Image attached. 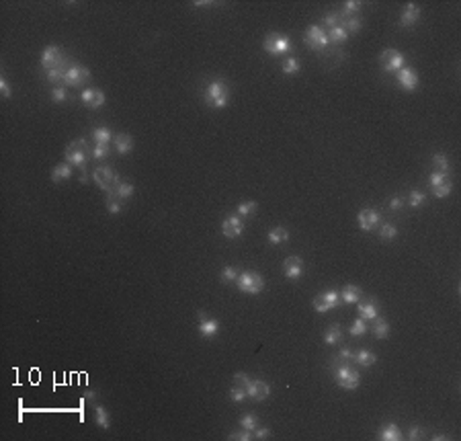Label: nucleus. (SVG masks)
<instances>
[{"instance_id":"f03ea898","label":"nucleus","mask_w":461,"mask_h":441,"mask_svg":"<svg viewBox=\"0 0 461 441\" xmlns=\"http://www.w3.org/2000/svg\"><path fill=\"white\" fill-rule=\"evenodd\" d=\"M66 162L76 166V168H80V171L87 168V162H89V144H87V140L78 138V140L68 144V148H66Z\"/></svg>"},{"instance_id":"a878e982","label":"nucleus","mask_w":461,"mask_h":441,"mask_svg":"<svg viewBox=\"0 0 461 441\" xmlns=\"http://www.w3.org/2000/svg\"><path fill=\"white\" fill-rule=\"evenodd\" d=\"M267 238L271 244H283L289 240V230L283 228V226H277V228H273L269 234H267Z\"/></svg>"},{"instance_id":"f704fd0d","label":"nucleus","mask_w":461,"mask_h":441,"mask_svg":"<svg viewBox=\"0 0 461 441\" xmlns=\"http://www.w3.org/2000/svg\"><path fill=\"white\" fill-rule=\"evenodd\" d=\"M373 334L377 336V338H387L389 334V325H387V320L383 318H375V325H373Z\"/></svg>"},{"instance_id":"412c9836","label":"nucleus","mask_w":461,"mask_h":441,"mask_svg":"<svg viewBox=\"0 0 461 441\" xmlns=\"http://www.w3.org/2000/svg\"><path fill=\"white\" fill-rule=\"evenodd\" d=\"M133 138L129 133H117V138H115V150H117V154H129V152L133 150Z\"/></svg>"},{"instance_id":"4be33fe9","label":"nucleus","mask_w":461,"mask_h":441,"mask_svg":"<svg viewBox=\"0 0 461 441\" xmlns=\"http://www.w3.org/2000/svg\"><path fill=\"white\" fill-rule=\"evenodd\" d=\"M70 177H72V164H68V162H60L58 166H54V171H51V181L54 183L68 181Z\"/></svg>"},{"instance_id":"13d9d810","label":"nucleus","mask_w":461,"mask_h":441,"mask_svg":"<svg viewBox=\"0 0 461 441\" xmlns=\"http://www.w3.org/2000/svg\"><path fill=\"white\" fill-rule=\"evenodd\" d=\"M402 208H404V199H402V197H391V199H389V210L398 212V210H402Z\"/></svg>"},{"instance_id":"9b49d317","label":"nucleus","mask_w":461,"mask_h":441,"mask_svg":"<svg viewBox=\"0 0 461 441\" xmlns=\"http://www.w3.org/2000/svg\"><path fill=\"white\" fill-rule=\"evenodd\" d=\"M340 304V294L338 292H324V294H320L316 300H314V310L318 312V314H326L328 310H332V308H336Z\"/></svg>"},{"instance_id":"423d86ee","label":"nucleus","mask_w":461,"mask_h":441,"mask_svg":"<svg viewBox=\"0 0 461 441\" xmlns=\"http://www.w3.org/2000/svg\"><path fill=\"white\" fill-rule=\"evenodd\" d=\"M303 41H305V45L310 47V49H314V52H324V49H326V47L330 45L326 31H324L320 25H312V27H307L305 35H303Z\"/></svg>"},{"instance_id":"a19ab883","label":"nucleus","mask_w":461,"mask_h":441,"mask_svg":"<svg viewBox=\"0 0 461 441\" xmlns=\"http://www.w3.org/2000/svg\"><path fill=\"white\" fill-rule=\"evenodd\" d=\"M343 27L347 29V33H357L363 27V21L359 16H349V19H343Z\"/></svg>"},{"instance_id":"20e7f679","label":"nucleus","mask_w":461,"mask_h":441,"mask_svg":"<svg viewBox=\"0 0 461 441\" xmlns=\"http://www.w3.org/2000/svg\"><path fill=\"white\" fill-rule=\"evenodd\" d=\"M92 181L96 183V187H100L102 191H113L119 183H121V179H119V175L113 171L111 166H96L94 171H92Z\"/></svg>"},{"instance_id":"49530a36","label":"nucleus","mask_w":461,"mask_h":441,"mask_svg":"<svg viewBox=\"0 0 461 441\" xmlns=\"http://www.w3.org/2000/svg\"><path fill=\"white\" fill-rule=\"evenodd\" d=\"M230 398H232V402H242V400H246V388L232 386V390H230Z\"/></svg>"},{"instance_id":"7ed1b4c3","label":"nucleus","mask_w":461,"mask_h":441,"mask_svg":"<svg viewBox=\"0 0 461 441\" xmlns=\"http://www.w3.org/2000/svg\"><path fill=\"white\" fill-rule=\"evenodd\" d=\"M236 285L238 290L242 294H248V296H256L265 290V279L261 273H256V271H244V273H238L236 277Z\"/></svg>"},{"instance_id":"1a4fd4ad","label":"nucleus","mask_w":461,"mask_h":441,"mask_svg":"<svg viewBox=\"0 0 461 441\" xmlns=\"http://www.w3.org/2000/svg\"><path fill=\"white\" fill-rule=\"evenodd\" d=\"M404 54L402 52H398V49H394V47H387V49H383L381 52V56H379V62H381V68L385 72H398L400 68H404Z\"/></svg>"},{"instance_id":"680f3d73","label":"nucleus","mask_w":461,"mask_h":441,"mask_svg":"<svg viewBox=\"0 0 461 441\" xmlns=\"http://www.w3.org/2000/svg\"><path fill=\"white\" fill-rule=\"evenodd\" d=\"M433 439H435V441H441V439H449V437H447V435H443V433H439V435H435Z\"/></svg>"},{"instance_id":"5701e85b","label":"nucleus","mask_w":461,"mask_h":441,"mask_svg":"<svg viewBox=\"0 0 461 441\" xmlns=\"http://www.w3.org/2000/svg\"><path fill=\"white\" fill-rule=\"evenodd\" d=\"M353 361L359 363V365H363V367H369V365H373L375 361H377V357H375V353L369 351V349H359L353 355Z\"/></svg>"},{"instance_id":"9d476101","label":"nucleus","mask_w":461,"mask_h":441,"mask_svg":"<svg viewBox=\"0 0 461 441\" xmlns=\"http://www.w3.org/2000/svg\"><path fill=\"white\" fill-rule=\"evenodd\" d=\"M41 66L45 68V72L62 68L64 66V52L58 45H47L41 52Z\"/></svg>"},{"instance_id":"3c124183","label":"nucleus","mask_w":461,"mask_h":441,"mask_svg":"<svg viewBox=\"0 0 461 441\" xmlns=\"http://www.w3.org/2000/svg\"><path fill=\"white\" fill-rule=\"evenodd\" d=\"M445 181H449L447 179V175L445 173H431V177H429V183H431V187H437V185H441V183H445Z\"/></svg>"},{"instance_id":"b1692460","label":"nucleus","mask_w":461,"mask_h":441,"mask_svg":"<svg viewBox=\"0 0 461 441\" xmlns=\"http://www.w3.org/2000/svg\"><path fill=\"white\" fill-rule=\"evenodd\" d=\"M343 341V329L338 325H330L326 331H324V343L326 345H336Z\"/></svg>"},{"instance_id":"5fc2aeb1","label":"nucleus","mask_w":461,"mask_h":441,"mask_svg":"<svg viewBox=\"0 0 461 441\" xmlns=\"http://www.w3.org/2000/svg\"><path fill=\"white\" fill-rule=\"evenodd\" d=\"M0 95H2L4 99H8L10 95H12V91H10V84H8V80L2 76L0 78Z\"/></svg>"},{"instance_id":"58836bf2","label":"nucleus","mask_w":461,"mask_h":441,"mask_svg":"<svg viewBox=\"0 0 461 441\" xmlns=\"http://www.w3.org/2000/svg\"><path fill=\"white\" fill-rule=\"evenodd\" d=\"M240 427H242V429H248V431H254L256 427H259V419H256L254 413H246V415H242V419H240Z\"/></svg>"},{"instance_id":"6e6d98bb","label":"nucleus","mask_w":461,"mask_h":441,"mask_svg":"<svg viewBox=\"0 0 461 441\" xmlns=\"http://www.w3.org/2000/svg\"><path fill=\"white\" fill-rule=\"evenodd\" d=\"M248 382H250V378H248L246 374H236V376H234V386L246 388V386H248Z\"/></svg>"},{"instance_id":"603ef678","label":"nucleus","mask_w":461,"mask_h":441,"mask_svg":"<svg viewBox=\"0 0 461 441\" xmlns=\"http://www.w3.org/2000/svg\"><path fill=\"white\" fill-rule=\"evenodd\" d=\"M324 25H328L332 29L336 25H343V19H340L338 14H326V16H324Z\"/></svg>"},{"instance_id":"bb28decb","label":"nucleus","mask_w":461,"mask_h":441,"mask_svg":"<svg viewBox=\"0 0 461 441\" xmlns=\"http://www.w3.org/2000/svg\"><path fill=\"white\" fill-rule=\"evenodd\" d=\"M359 318H363V320H375L377 318V306H375L373 300H369L365 304H359Z\"/></svg>"},{"instance_id":"473e14b6","label":"nucleus","mask_w":461,"mask_h":441,"mask_svg":"<svg viewBox=\"0 0 461 441\" xmlns=\"http://www.w3.org/2000/svg\"><path fill=\"white\" fill-rule=\"evenodd\" d=\"M256 208H259V206H256V201H240V203H238V206H236V212H238V216H240V218H248V216H252L254 212H256Z\"/></svg>"},{"instance_id":"aec40b11","label":"nucleus","mask_w":461,"mask_h":441,"mask_svg":"<svg viewBox=\"0 0 461 441\" xmlns=\"http://www.w3.org/2000/svg\"><path fill=\"white\" fill-rule=\"evenodd\" d=\"M377 437L381 441H400L404 435H402V431H400V427L396 425V423H385V425L379 429Z\"/></svg>"},{"instance_id":"4c0bfd02","label":"nucleus","mask_w":461,"mask_h":441,"mask_svg":"<svg viewBox=\"0 0 461 441\" xmlns=\"http://www.w3.org/2000/svg\"><path fill=\"white\" fill-rule=\"evenodd\" d=\"M398 236V228L396 226H391V224H381V228H379V238L381 240H385V242H389V240H394Z\"/></svg>"},{"instance_id":"bf43d9fd","label":"nucleus","mask_w":461,"mask_h":441,"mask_svg":"<svg viewBox=\"0 0 461 441\" xmlns=\"http://www.w3.org/2000/svg\"><path fill=\"white\" fill-rule=\"evenodd\" d=\"M353 355H355V353H353L351 349H347V347H345V349H340L338 359H340V361H353Z\"/></svg>"},{"instance_id":"6e6552de","label":"nucleus","mask_w":461,"mask_h":441,"mask_svg":"<svg viewBox=\"0 0 461 441\" xmlns=\"http://www.w3.org/2000/svg\"><path fill=\"white\" fill-rule=\"evenodd\" d=\"M87 80H91V70L89 68H84L80 64H72V66H68L66 68V76H64V84L66 87H82Z\"/></svg>"},{"instance_id":"8fccbe9b","label":"nucleus","mask_w":461,"mask_h":441,"mask_svg":"<svg viewBox=\"0 0 461 441\" xmlns=\"http://www.w3.org/2000/svg\"><path fill=\"white\" fill-rule=\"evenodd\" d=\"M51 99L56 101V103H64V101L68 99V91L64 87H56V89H51Z\"/></svg>"},{"instance_id":"c85d7f7f","label":"nucleus","mask_w":461,"mask_h":441,"mask_svg":"<svg viewBox=\"0 0 461 441\" xmlns=\"http://www.w3.org/2000/svg\"><path fill=\"white\" fill-rule=\"evenodd\" d=\"M433 166H435L437 173L449 175V171H451V162H449V158H447L445 154H443V152H437V154H433Z\"/></svg>"},{"instance_id":"c756f323","label":"nucleus","mask_w":461,"mask_h":441,"mask_svg":"<svg viewBox=\"0 0 461 441\" xmlns=\"http://www.w3.org/2000/svg\"><path fill=\"white\" fill-rule=\"evenodd\" d=\"M105 206H107V212H109V214H121V210H123V199H119L115 191H109V193H107V199H105Z\"/></svg>"},{"instance_id":"ddd939ff","label":"nucleus","mask_w":461,"mask_h":441,"mask_svg":"<svg viewBox=\"0 0 461 441\" xmlns=\"http://www.w3.org/2000/svg\"><path fill=\"white\" fill-rule=\"evenodd\" d=\"M357 222H359V228H361L363 232H371L379 226V214L371 210V208H365L357 214Z\"/></svg>"},{"instance_id":"c03bdc74","label":"nucleus","mask_w":461,"mask_h":441,"mask_svg":"<svg viewBox=\"0 0 461 441\" xmlns=\"http://www.w3.org/2000/svg\"><path fill=\"white\" fill-rule=\"evenodd\" d=\"M363 4L359 2V0H349V2H345V8H343V16L345 19H349V16H353L359 8H361Z\"/></svg>"},{"instance_id":"79ce46f5","label":"nucleus","mask_w":461,"mask_h":441,"mask_svg":"<svg viewBox=\"0 0 461 441\" xmlns=\"http://www.w3.org/2000/svg\"><path fill=\"white\" fill-rule=\"evenodd\" d=\"M353 336H363L367 332V325H365V320L363 318H357L353 325H351V331H349Z\"/></svg>"},{"instance_id":"39448f33","label":"nucleus","mask_w":461,"mask_h":441,"mask_svg":"<svg viewBox=\"0 0 461 441\" xmlns=\"http://www.w3.org/2000/svg\"><path fill=\"white\" fill-rule=\"evenodd\" d=\"M263 47L271 56H283L291 49V39L287 35H281V33H269L263 41Z\"/></svg>"},{"instance_id":"e433bc0d","label":"nucleus","mask_w":461,"mask_h":441,"mask_svg":"<svg viewBox=\"0 0 461 441\" xmlns=\"http://www.w3.org/2000/svg\"><path fill=\"white\" fill-rule=\"evenodd\" d=\"M451 191H453L451 181H445V183L437 185V187H433V195H435L437 199H445V197H449V195H451Z\"/></svg>"},{"instance_id":"72a5a7b5","label":"nucleus","mask_w":461,"mask_h":441,"mask_svg":"<svg viewBox=\"0 0 461 441\" xmlns=\"http://www.w3.org/2000/svg\"><path fill=\"white\" fill-rule=\"evenodd\" d=\"M281 68H283V72H285V74H297V72L301 70V64H299V60H297V58L289 56V58H285V60H283Z\"/></svg>"},{"instance_id":"7c9ffc66","label":"nucleus","mask_w":461,"mask_h":441,"mask_svg":"<svg viewBox=\"0 0 461 441\" xmlns=\"http://www.w3.org/2000/svg\"><path fill=\"white\" fill-rule=\"evenodd\" d=\"M328 41L330 43H343V41H347V37H349V33H347V29L343 27V25H336V27H332L328 33Z\"/></svg>"},{"instance_id":"a211bd4d","label":"nucleus","mask_w":461,"mask_h":441,"mask_svg":"<svg viewBox=\"0 0 461 441\" xmlns=\"http://www.w3.org/2000/svg\"><path fill=\"white\" fill-rule=\"evenodd\" d=\"M283 273L287 279H299L303 275V261L299 257H289L283 263Z\"/></svg>"},{"instance_id":"f8f14e48","label":"nucleus","mask_w":461,"mask_h":441,"mask_svg":"<svg viewBox=\"0 0 461 441\" xmlns=\"http://www.w3.org/2000/svg\"><path fill=\"white\" fill-rule=\"evenodd\" d=\"M244 232V222L240 216H226L224 222H221V234L226 238H238Z\"/></svg>"},{"instance_id":"6ab92c4d","label":"nucleus","mask_w":461,"mask_h":441,"mask_svg":"<svg viewBox=\"0 0 461 441\" xmlns=\"http://www.w3.org/2000/svg\"><path fill=\"white\" fill-rule=\"evenodd\" d=\"M418 19H420V8H418V4H406V8L402 10V14H400V25L402 27H414L416 23H418Z\"/></svg>"},{"instance_id":"393cba45","label":"nucleus","mask_w":461,"mask_h":441,"mask_svg":"<svg viewBox=\"0 0 461 441\" xmlns=\"http://www.w3.org/2000/svg\"><path fill=\"white\" fill-rule=\"evenodd\" d=\"M94 423H96V427H100V429H109L111 427V419H109V413H107V409L105 406H98V404H94Z\"/></svg>"},{"instance_id":"2eb2a0df","label":"nucleus","mask_w":461,"mask_h":441,"mask_svg":"<svg viewBox=\"0 0 461 441\" xmlns=\"http://www.w3.org/2000/svg\"><path fill=\"white\" fill-rule=\"evenodd\" d=\"M271 394V386L263 380H250L246 386V396L252 400H265Z\"/></svg>"},{"instance_id":"09e8293b","label":"nucleus","mask_w":461,"mask_h":441,"mask_svg":"<svg viewBox=\"0 0 461 441\" xmlns=\"http://www.w3.org/2000/svg\"><path fill=\"white\" fill-rule=\"evenodd\" d=\"M64 76H66V68H64V66L47 72V80H49V82H64Z\"/></svg>"},{"instance_id":"4d7b16f0","label":"nucleus","mask_w":461,"mask_h":441,"mask_svg":"<svg viewBox=\"0 0 461 441\" xmlns=\"http://www.w3.org/2000/svg\"><path fill=\"white\" fill-rule=\"evenodd\" d=\"M422 435H424L422 427H412V429H410V433H408V439L410 441H416V439H422Z\"/></svg>"},{"instance_id":"a18cd8bd","label":"nucleus","mask_w":461,"mask_h":441,"mask_svg":"<svg viewBox=\"0 0 461 441\" xmlns=\"http://www.w3.org/2000/svg\"><path fill=\"white\" fill-rule=\"evenodd\" d=\"M228 439H232V441H250V439H254V435H252V431L242 429V431H234V433H230V435H228Z\"/></svg>"},{"instance_id":"c9c22d12","label":"nucleus","mask_w":461,"mask_h":441,"mask_svg":"<svg viewBox=\"0 0 461 441\" xmlns=\"http://www.w3.org/2000/svg\"><path fill=\"white\" fill-rule=\"evenodd\" d=\"M113 191L117 193V197H119V199H129V197L133 195V191H135V189H133V185H131V183L121 181V183H119Z\"/></svg>"},{"instance_id":"de8ad7c7","label":"nucleus","mask_w":461,"mask_h":441,"mask_svg":"<svg viewBox=\"0 0 461 441\" xmlns=\"http://www.w3.org/2000/svg\"><path fill=\"white\" fill-rule=\"evenodd\" d=\"M107 154H109V144H94V148H92V158L102 160V158H107Z\"/></svg>"},{"instance_id":"864d4df0","label":"nucleus","mask_w":461,"mask_h":441,"mask_svg":"<svg viewBox=\"0 0 461 441\" xmlns=\"http://www.w3.org/2000/svg\"><path fill=\"white\" fill-rule=\"evenodd\" d=\"M252 435H254V439H269L271 437V429L269 427H256L254 431H252Z\"/></svg>"},{"instance_id":"f3484780","label":"nucleus","mask_w":461,"mask_h":441,"mask_svg":"<svg viewBox=\"0 0 461 441\" xmlns=\"http://www.w3.org/2000/svg\"><path fill=\"white\" fill-rule=\"evenodd\" d=\"M199 332L205 336V338H211L219 332V322L215 318H209L205 312H199Z\"/></svg>"},{"instance_id":"052dcab7","label":"nucleus","mask_w":461,"mask_h":441,"mask_svg":"<svg viewBox=\"0 0 461 441\" xmlns=\"http://www.w3.org/2000/svg\"><path fill=\"white\" fill-rule=\"evenodd\" d=\"M84 400L94 404V400H96V392H92V390H87V392H84Z\"/></svg>"},{"instance_id":"2f4dec72","label":"nucleus","mask_w":461,"mask_h":441,"mask_svg":"<svg viewBox=\"0 0 461 441\" xmlns=\"http://www.w3.org/2000/svg\"><path fill=\"white\" fill-rule=\"evenodd\" d=\"M92 140L94 144H109L113 140V133L109 127H94L92 129Z\"/></svg>"},{"instance_id":"ea45409f","label":"nucleus","mask_w":461,"mask_h":441,"mask_svg":"<svg viewBox=\"0 0 461 441\" xmlns=\"http://www.w3.org/2000/svg\"><path fill=\"white\" fill-rule=\"evenodd\" d=\"M424 199H426V195H424L422 191L412 189V191H410V195H408V206L416 210V208H420L422 203H424Z\"/></svg>"},{"instance_id":"37998d69","label":"nucleus","mask_w":461,"mask_h":441,"mask_svg":"<svg viewBox=\"0 0 461 441\" xmlns=\"http://www.w3.org/2000/svg\"><path fill=\"white\" fill-rule=\"evenodd\" d=\"M219 275H221V281H224V283H232V281H236V277H238V269L232 267V265H228V267L221 269Z\"/></svg>"},{"instance_id":"cd10ccee","label":"nucleus","mask_w":461,"mask_h":441,"mask_svg":"<svg viewBox=\"0 0 461 441\" xmlns=\"http://www.w3.org/2000/svg\"><path fill=\"white\" fill-rule=\"evenodd\" d=\"M340 300H343L345 304H359V300H361V287L347 285L343 290V294H340Z\"/></svg>"},{"instance_id":"f257e3e1","label":"nucleus","mask_w":461,"mask_h":441,"mask_svg":"<svg viewBox=\"0 0 461 441\" xmlns=\"http://www.w3.org/2000/svg\"><path fill=\"white\" fill-rule=\"evenodd\" d=\"M205 103H207L211 109H224L228 105V101H230V87H228V82L226 80H211L207 87H205Z\"/></svg>"},{"instance_id":"4468645a","label":"nucleus","mask_w":461,"mask_h":441,"mask_svg":"<svg viewBox=\"0 0 461 441\" xmlns=\"http://www.w3.org/2000/svg\"><path fill=\"white\" fill-rule=\"evenodd\" d=\"M396 78L400 82V87L408 93H412L418 89V74L414 68H400V70L396 72Z\"/></svg>"},{"instance_id":"dca6fc26","label":"nucleus","mask_w":461,"mask_h":441,"mask_svg":"<svg viewBox=\"0 0 461 441\" xmlns=\"http://www.w3.org/2000/svg\"><path fill=\"white\" fill-rule=\"evenodd\" d=\"M80 99H82V103L87 105V107H91V109L102 107V105H105V101H107L105 93L98 91V89H84L82 95H80Z\"/></svg>"},{"instance_id":"0eeeda50","label":"nucleus","mask_w":461,"mask_h":441,"mask_svg":"<svg viewBox=\"0 0 461 441\" xmlns=\"http://www.w3.org/2000/svg\"><path fill=\"white\" fill-rule=\"evenodd\" d=\"M334 376H336L338 386L343 388V390H357L359 384H361V376H359V371L353 369V367H349L347 363L338 365L336 371H334Z\"/></svg>"}]
</instances>
